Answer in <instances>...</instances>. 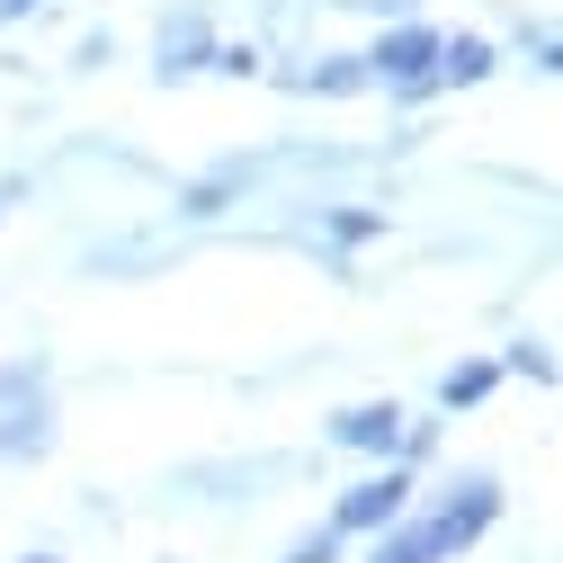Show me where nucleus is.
<instances>
[{
  "instance_id": "nucleus-7",
  "label": "nucleus",
  "mask_w": 563,
  "mask_h": 563,
  "mask_svg": "<svg viewBox=\"0 0 563 563\" xmlns=\"http://www.w3.org/2000/svg\"><path fill=\"white\" fill-rule=\"evenodd\" d=\"M430 81H439V90H474V81H492V45H483V36H439Z\"/></svg>"
},
{
  "instance_id": "nucleus-4",
  "label": "nucleus",
  "mask_w": 563,
  "mask_h": 563,
  "mask_svg": "<svg viewBox=\"0 0 563 563\" xmlns=\"http://www.w3.org/2000/svg\"><path fill=\"white\" fill-rule=\"evenodd\" d=\"M394 519H411V465H376L367 483H349L340 501H331V537H385Z\"/></svg>"
},
{
  "instance_id": "nucleus-5",
  "label": "nucleus",
  "mask_w": 563,
  "mask_h": 563,
  "mask_svg": "<svg viewBox=\"0 0 563 563\" xmlns=\"http://www.w3.org/2000/svg\"><path fill=\"white\" fill-rule=\"evenodd\" d=\"M331 448H349V456H402V402H349V411H331Z\"/></svg>"
},
{
  "instance_id": "nucleus-8",
  "label": "nucleus",
  "mask_w": 563,
  "mask_h": 563,
  "mask_svg": "<svg viewBox=\"0 0 563 563\" xmlns=\"http://www.w3.org/2000/svg\"><path fill=\"white\" fill-rule=\"evenodd\" d=\"M287 90H322V99H349V90H367V63H358V54H322L313 73H287Z\"/></svg>"
},
{
  "instance_id": "nucleus-6",
  "label": "nucleus",
  "mask_w": 563,
  "mask_h": 563,
  "mask_svg": "<svg viewBox=\"0 0 563 563\" xmlns=\"http://www.w3.org/2000/svg\"><path fill=\"white\" fill-rule=\"evenodd\" d=\"M162 63L153 73L162 81H188V73H206L216 63V27H206V10H179V19H162V45H153Z\"/></svg>"
},
{
  "instance_id": "nucleus-9",
  "label": "nucleus",
  "mask_w": 563,
  "mask_h": 563,
  "mask_svg": "<svg viewBox=\"0 0 563 563\" xmlns=\"http://www.w3.org/2000/svg\"><path fill=\"white\" fill-rule=\"evenodd\" d=\"M492 385H501V367H492V358H465V367H448V376H439V411H474Z\"/></svg>"
},
{
  "instance_id": "nucleus-11",
  "label": "nucleus",
  "mask_w": 563,
  "mask_h": 563,
  "mask_svg": "<svg viewBox=\"0 0 563 563\" xmlns=\"http://www.w3.org/2000/svg\"><path fill=\"white\" fill-rule=\"evenodd\" d=\"M277 563H340V537H331V528H313V537H296Z\"/></svg>"
},
{
  "instance_id": "nucleus-12",
  "label": "nucleus",
  "mask_w": 563,
  "mask_h": 563,
  "mask_svg": "<svg viewBox=\"0 0 563 563\" xmlns=\"http://www.w3.org/2000/svg\"><path fill=\"white\" fill-rule=\"evenodd\" d=\"M27 10H45V0H0V27H10V19H27Z\"/></svg>"
},
{
  "instance_id": "nucleus-13",
  "label": "nucleus",
  "mask_w": 563,
  "mask_h": 563,
  "mask_svg": "<svg viewBox=\"0 0 563 563\" xmlns=\"http://www.w3.org/2000/svg\"><path fill=\"white\" fill-rule=\"evenodd\" d=\"M376 10H394V19H402V10H411V0H376Z\"/></svg>"
},
{
  "instance_id": "nucleus-2",
  "label": "nucleus",
  "mask_w": 563,
  "mask_h": 563,
  "mask_svg": "<svg viewBox=\"0 0 563 563\" xmlns=\"http://www.w3.org/2000/svg\"><path fill=\"white\" fill-rule=\"evenodd\" d=\"M45 448H54V376H45V358H19V367H0V456L36 465Z\"/></svg>"
},
{
  "instance_id": "nucleus-3",
  "label": "nucleus",
  "mask_w": 563,
  "mask_h": 563,
  "mask_svg": "<svg viewBox=\"0 0 563 563\" xmlns=\"http://www.w3.org/2000/svg\"><path fill=\"white\" fill-rule=\"evenodd\" d=\"M358 63H367V90L385 81L394 99H430V90H439V81H430V63H439V27H420V19H394V27H385L367 54H358Z\"/></svg>"
},
{
  "instance_id": "nucleus-14",
  "label": "nucleus",
  "mask_w": 563,
  "mask_h": 563,
  "mask_svg": "<svg viewBox=\"0 0 563 563\" xmlns=\"http://www.w3.org/2000/svg\"><path fill=\"white\" fill-rule=\"evenodd\" d=\"M19 563H54V554H19Z\"/></svg>"
},
{
  "instance_id": "nucleus-1",
  "label": "nucleus",
  "mask_w": 563,
  "mask_h": 563,
  "mask_svg": "<svg viewBox=\"0 0 563 563\" xmlns=\"http://www.w3.org/2000/svg\"><path fill=\"white\" fill-rule=\"evenodd\" d=\"M492 519H501V474H456L448 492L420 519H394L385 537H367V563H448V554H465Z\"/></svg>"
},
{
  "instance_id": "nucleus-10",
  "label": "nucleus",
  "mask_w": 563,
  "mask_h": 563,
  "mask_svg": "<svg viewBox=\"0 0 563 563\" xmlns=\"http://www.w3.org/2000/svg\"><path fill=\"white\" fill-rule=\"evenodd\" d=\"M510 376H528V385H554V358H545V340H510V358H501Z\"/></svg>"
}]
</instances>
